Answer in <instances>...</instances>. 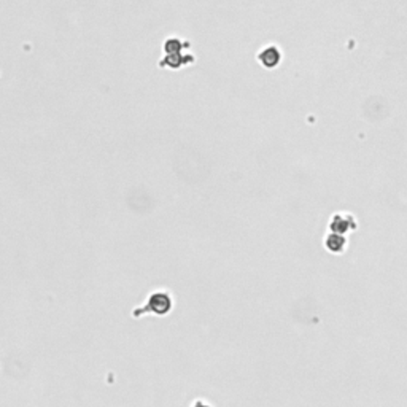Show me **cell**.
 I'll return each instance as SVG.
<instances>
[{"mask_svg":"<svg viewBox=\"0 0 407 407\" xmlns=\"http://www.w3.org/2000/svg\"><path fill=\"white\" fill-rule=\"evenodd\" d=\"M356 228V223L355 220L351 218V215H342V213H336L332 215V218L329 221V229L331 233H337V234H342L344 233H349V231L355 229Z\"/></svg>","mask_w":407,"mask_h":407,"instance_id":"1","label":"cell"},{"mask_svg":"<svg viewBox=\"0 0 407 407\" xmlns=\"http://www.w3.org/2000/svg\"><path fill=\"white\" fill-rule=\"evenodd\" d=\"M258 59H260V62L264 67H269V69H272V67H275L277 64L280 62L282 54H280L279 48H275V46H267V48H264L260 53Z\"/></svg>","mask_w":407,"mask_h":407,"instance_id":"2","label":"cell"},{"mask_svg":"<svg viewBox=\"0 0 407 407\" xmlns=\"http://www.w3.org/2000/svg\"><path fill=\"white\" fill-rule=\"evenodd\" d=\"M345 237L342 234H337V233H331L326 235V239H324V245L332 253H341L342 250L345 248Z\"/></svg>","mask_w":407,"mask_h":407,"instance_id":"3","label":"cell"}]
</instances>
